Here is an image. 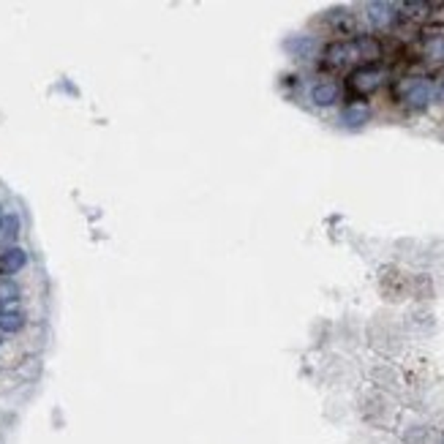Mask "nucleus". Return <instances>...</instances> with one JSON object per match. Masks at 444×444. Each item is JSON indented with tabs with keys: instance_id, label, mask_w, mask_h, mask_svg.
Returning a JSON list of instances; mask_svg holds the SVG:
<instances>
[{
	"instance_id": "nucleus-1",
	"label": "nucleus",
	"mask_w": 444,
	"mask_h": 444,
	"mask_svg": "<svg viewBox=\"0 0 444 444\" xmlns=\"http://www.w3.org/2000/svg\"><path fill=\"white\" fill-rule=\"evenodd\" d=\"M401 96H404L406 107L426 109L433 101V96H436V85L431 79H406L401 85Z\"/></svg>"
},
{
	"instance_id": "nucleus-2",
	"label": "nucleus",
	"mask_w": 444,
	"mask_h": 444,
	"mask_svg": "<svg viewBox=\"0 0 444 444\" xmlns=\"http://www.w3.org/2000/svg\"><path fill=\"white\" fill-rule=\"evenodd\" d=\"M25 265H28V251L25 249L8 246V249L0 254V275H3V278H11V275L19 273Z\"/></svg>"
},
{
	"instance_id": "nucleus-3",
	"label": "nucleus",
	"mask_w": 444,
	"mask_h": 444,
	"mask_svg": "<svg viewBox=\"0 0 444 444\" xmlns=\"http://www.w3.org/2000/svg\"><path fill=\"white\" fill-rule=\"evenodd\" d=\"M28 324V314L11 305V308H0V333H22Z\"/></svg>"
},
{
	"instance_id": "nucleus-4",
	"label": "nucleus",
	"mask_w": 444,
	"mask_h": 444,
	"mask_svg": "<svg viewBox=\"0 0 444 444\" xmlns=\"http://www.w3.org/2000/svg\"><path fill=\"white\" fill-rule=\"evenodd\" d=\"M338 85L333 82V79H321V82H317L314 85V90H311V98H314V104H319V107H330V104H336L338 101Z\"/></svg>"
},
{
	"instance_id": "nucleus-5",
	"label": "nucleus",
	"mask_w": 444,
	"mask_h": 444,
	"mask_svg": "<svg viewBox=\"0 0 444 444\" xmlns=\"http://www.w3.org/2000/svg\"><path fill=\"white\" fill-rule=\"evenodd\" d=\"M382 76H385V74L379 72V69H371V66H365V69H360V72L352 74V85H355L357 90H363V93H368V90H376V88H379Z\"/></svg>"
},
{
	"instance_id": "nucleus-6",
	"label": "nucleus",
	"mask_w": 444,
	"mask_h": 444,
	"mask_svg": "<svg viewBox=\"0 0 444 444\" xmlns=\"http://www.w3.org/2000/svg\"><path fill=\"white\" fill-rule=\"evenodd\" d=\"M22 297V286L14 278H0V308H11Z\"/></svg>"
},
{
	"instance_id": "nucleus-7",
	"label": "nucleus",
	"mask_w": 444,
	"mask_h": 444,
	"mask_svg": "<svg viewBox=\"0 0 444 444\" xmlns=\"http://www.w3.org/2000/svg\"><path fill=\"white\" fill-rule=\"evenodd\" d=\"M19 229H22V221H19L17 213H3V221H0V240L3 243H14L17 240Z\"/></svg>"
},
{
	"instance_id": "nucleus-8",
	"label": "nucleus",
	"mask_w": 444,
	"mask_h": 444,
	"mask_svg": "<svg viewBox=\"0 0 444 444\" xmlns=\"http://www.w3.org/2000/svg\"><path fill=\"white\" fill-rule=\"evenodd\" d=\"M371 118V112L368 107L363 104V101H355V104H349V107L343 109V123L357 128V125H365V120Z\"/></svg>"
},
{
	"instance_id": "nucleus-9",
	"label": "nucleus",
	"mask_w": 444,
	"mask_h": 444,
	"mask_svg": "<svg viewBox=\"0 0 444 444\" xmlns=\"http://www.w3.org/2000/svg\"><path fill=\"white\" fill-rule=\"evenodd\" d=\"M392 14H395V8L387 6V3H371L368 6V19H371L376 28H387L392 22Z\"/></svg>"
},
{
	"instance_id": "nucleus-10",
	"label": "nucleus",
	"mask_w": 444,
	"mask_h": 444,
	"mask_svg": "<svg viewBox=\"0 0 444 444\" xmlns=\"http://www.w3.org/2000/svg\"><path fill=\"white\" fill-rule=\"evenodd\" d=\"M426 55L431 60H444V36H433L428 38L426 44Z\"/></svg>"
},
{
	"instance_id": "nucleus-11",
	"label": "nucleus",
	"mask_w": 444,
	"mask_h": 444,
	"mask_svg": "<svg viewBox=\"0 0 444 444\" xmlns=\"http://www.w3.org/2000/svg\"><path fill=\"white\" fill-rule=\"evenodd\" d=\"M0 221H3V210H0Z\"/></svg>"
},
{
	"instance_id": "nucleus-12",
	"label": "nucleus",
	"mask_w": 444,
	"mask_h": 444,
	"mask_svg": "<svg viewBox=\"0 0 444 444\" xmlns=\"http://www.w3.org/2000/svg\"><path fill=\"white\" fill-rule=\"evenodd\" d=\"M0 343H3V338H0Z\"/></svg>"
}]
</instances>
